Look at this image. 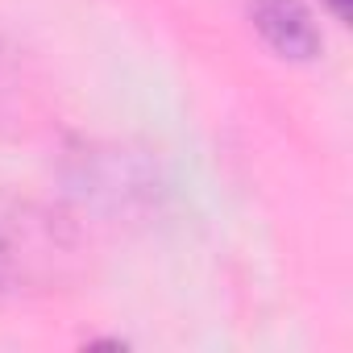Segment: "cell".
<instances>
[{
	"instance_id": "1",
	"label": "cell",
	"mask_w": 353,
	"mask_h": 353,
	"mask_svg": "<svg viewBox=\"0 0 353 353\" xmlns=\"http://www.w3.org/2000/svg\"><path fill=\"white\" fill-rule=\"evenodd\" d=\"M79 237L67 216L0 192V295H42L79 270Z\"/></svg>"
},
{
	"instance_id": "2",
	"label": "cell",
	"mask_w": 353,
	"mask_h": 353,
	"mask_svg": "<svg viewBox=\"0 0 353 353\" xmlns=\"http://www.w3.org/2000/svg\"><path fill=\"white\" fill-rule=\"evenodd\" d=\"M250 21L279 59L307 63L320 54V30L303 0H250Z\"/></svg>"
},
{
	"instance_id": "3",
	"label": "cell",
	"mask_w": 353,
	"mask_h": 353,
	"mask_svg": "<svg viewBox=\"0 0 353 353\" xmlns=\"http://www.w3.org/2000/svg\"><path fill=\"white\" fill-rule=\"evenodd\" d=\"M324 5H328V13L336 21H349V5H353V0H324Z\"/></svg>"
}]
</instances>
